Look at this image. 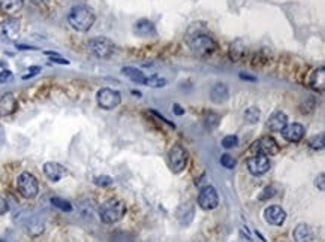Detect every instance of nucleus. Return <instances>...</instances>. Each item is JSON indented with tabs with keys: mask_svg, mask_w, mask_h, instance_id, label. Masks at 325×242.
<instances>
[{
	"mask_svg": "<svg viewBox=\"0 0 325 242\" xmlns=\"http://www.w3.org/2000/svg\"><path fill=\"white\" fill-rule=\"evenodd\" d=\"M67 23L77 31H87L95 24V14L89 6L77 5L67 14Z\"/></svg>",
	"mask_w": 325,
	"mask_h": 242,
	"instance_id": "obj_1",
	"label": "nucleus"
},
{
	"mask_svg": "<svg viewBox=\"0 0 325 242\" xmlns=\"http://www.w3.org/2000/svg\"><path fill=\"white\" fill-rule=\"evenodd\" d=\"M125 214H126V205L123 200H118V199L107 200L99 210L100 221L105 224H113V223L120 221L125 217Z\"/></svg>",
	"mask_w": 325,
	"mask_h": 242,
	"instance_id": "obj_2",
	"label": "nucleus"
},
{
	"mask_svg": "<svg viewBox=\"0 0 325 242\" xmlns=\"http://www.w3.org/2000/svg\"><path fill=\"white\" fill-rule=\"evenodd\" d=\"M189 46L198 56H209L216 49V42L210 34L205 33H198L189 39Z\"/></svg>",
	"mask_w": 325,
	"mask_h": 242,
	"instance_id": "obj_3",
	"label": "nucleus"
},
{
	"mask_svg": "<svg viewBox=\"0 0 325 242\" xmlns=\"http://www.w3.org/2000/svg\"><path fill=\"white\" fill-rule=\"evenodd\" d=\"M16 187H18V192L21 193V196L26 199L35 197L39 192L38 180L33 177L30 172H23L18 177V180H16Z\"/></svg>",
	"mask_w": 325,
	"mask_h": 242,
	"instance_id": "obj_4",
	"label": "nucleus"
},
{
	"mask_svg": "<svg viewBox=\"0 0 325 242\" xmlns=\"http://www.w3.org/2000/svg\"><path fill=\"white\" fill-rule=\"evenodd\" d=\"M87 46H89L90 53L98 59H110L114 53V49H115L114 44L110 39L102 38V36L93 38L92 41H89Z\"/></svg>",
	"mask_w": 325,
	"mask_h": 242,
	"instance_id": "obj_5",
	"label": "nucleus"
},
{
	"mask_svg": "<svg viewBox=\"0 0 325 242\" xmlns=\"http://www.w3.org/2000/svg\"><path fill=\"white\" fill-rule=\"evenodd\" d=\"M168 165L174 174H180V172L186 167L187 152L181 145H174L168 151Z\"/></svg>",
	"mask_w": 325,
	"mask_h": 242,
	"instance_id": "obj_6",
	"label": "nucleus"
},
{
	"mask_svg": "<svg viewBox=\"0 0 325 242\" xmlns=\"http://www.w3.org/2000/svg\"><path fill=\"white\" fill-rule=\"evenodd\" d=\"M96 100H98V105L102 109L110 111V109H114L120 105L122 96H120V93L113 89H100L96 94Z\"/></svg>",
	"mask_w": 325,
	"mask_h": 242,
	"instance_id": "obj_7",
	"label": "nucleus"
},
{
	"mask_svg": "<svg viewBox=\"0 0 325 242\" xmlns=\"http://www.w3.org/2000/svg\"><path fill=\"white\" fill-rule=\"evenodd\" d=\"M252 152L260 155H275L279 152V145L271 136H262L258 141H255L252 145Z\"/></svg>",
	"mask_w": 325,
	"mask_h": 242,
	"instance_id": "obj_8",
	"label": "nucleus"
},
{
	"mask_svg": "<svg viewBox=\"0 0 325 242\" xmlns=\"http://www.w3.org/2000/svg\"><path fill=\"white\" fill-rule=\"evenodd\" d=\"M198 203H199L201 208L205 210V211L214 210L216 206L219 205V196H217L216 188L211 187V185H205V187L201 190V192H199Z\"/></svg>",
	"mask_w": 325,
	"mask_h": 242,
	"instance_id": "obj_9",
	"label": "nucleus"
},
{
	"mask_svg": "<svg viewBox=\"0 0 325 242\" xmlns=\"http://www.w3.org/2000/svg\"><path fill=\"white\" fill-rule=\"evenodd\" d=\"M247 169L252 175L255 177H261L270 170V160L267 155H260L255 154L253 157H250L247 160Z\"/></svg>",
	"mask_w": 325,
	"mask_h": 242,
	"instance_id": "obj_10",
	"label": "nucleus"
},
{
	"mask_svg": "<svg viewBox=\"0 0 325 242\" xmlns=\"http://www.w3.org/2000/svg\"><path fill=\"white\" fill-rule=\"evenodd\" d=\"M20 34V21L18 20H5L0 23V38L6 41H14Z\"/></svg>",
	"mask_w": 325,
	"mask_h": 242,
	"instance_id": "obj_11",
	"label": "nucleus"
},
{
	"mask_svg": "<svg viewBox=\"0 0 325 242\" xmlns=\"http://www.w3.org/2000/svg\"><path fill=\"white\" fill-rule=\"evenodd\" d=\"M264 220L271 226H282L286 220V212L277 205H271L264 211Z\"/></svg>",
	"mask_w": 325,
	"mask_h": 242,
	"instance_id": "obj_12",
	"label": "nucleus"
},
{
	"mask_svg": "<svg viewBox=\"0 0 325 242\" xmlns=\"http://www.w3.org/2000/svg\"><path fill=\"white\" fill-rule=\"evenodd\" d=\"M306 129L304 126H301L300 123H292V124H286V127L282 130V136L285 137V141L297 144L304 137Z\"/></svg>",
	"mask_w": 325,
	"mask_h": 242,
	"instance_id": "obj_13",
	"label": "nucleus"
},
{
	"mask_svg": "<svg viewBox=\"0 0 325 242\" xmlns=\"http://www.w3.org/2000/svg\"><path fill=\"white\" fill-rule=\"evenodd\" d=\"M133 33L140 38H155L158 34L155 24H153L150 20H146V18L138 20L133 24Z\"/></svg>",
	"mask_w": 325,
	"mask_h": 242,
	"instance_id": "obj_14",
	"label": "nucleus"
},
{
	"mask_svg": "<svg viewBox=\"0 0 325 242\" xmlns=\"http://www.w3.org/2000/svg\"><path fill=\"white\" fill-rule=\"evenodd\" d=\"M44 174L49 181L57 182L63 177H66V169L56 162H48V163L44 165Z\"/></svg>",
	"mask_w": 325,
	"mask_h": 242,
	"instance_id": "obj_15",
	"label": "nucleus"
},
{
	"mask_svg": "<svg viewBox=\"0 0 325 242\" xmlns=\"http://www.w3.org/2000/svg\"><path fill=\"white\" fill-rule=\"evenodd\" d=\"M288 124V115L282 111L273 112L267 120V127L271 132H282Z\"/></svg>",
	"mask_w": 325,
	"mask_h": 242,
	"instance_id": "obj_16",
	"label": "nucleus"
},
{
	"mask_svg": "<svg viewBox=\"0 0 325 242\" xmlns=\"http://www.w3.org/2000/svg\"><path fill=\"white\" fill-rule=\"evenodd\" d=\"M229 97V91H228V87L224 84V82H219V84H214L211 90H210V99L213 103H224L227 102Z\"/></svg>",
	"mask_w": 325,
	"mask_h": 242,
	"instance_id": "obj_17",
	"label": "nucleus"
},
{
	"mask_svg": "<svg viewBox=\"0 0 325 242\" xmlns=\"http://www.w3.org/2000/svg\"><path fill=\"white\" fill-rule=\"evenodd\" d=\"M16 109V99L12 93H6L0 97V117L11 115Z\"/></svg>",
	"mask_w": 325,
	"mask_h": 242,
	"instance_id": "obj_18",
	"label": "nucleus"
},
{
	"mask_svg": "<svg viewBox=\"0 0 325 242\" xmlns=\"http://www.w3.org/2000/svg\"><path fill=\"white\" fill-rule=\"evenodd\" d=\"M177 220L180 221V224H183V226H186V224H189L192 220H194V215H195V210L194 206L191 203H183L179 206L177 210Z\"/></svg>",
	"mask_w": 325,
	"mask_h": 242,
	"instance_id": "obj_19",
	"label": "nucleus"
},
{
	"mask_svg": "<svg viewBox=\"0 0 325 242\" xmlns=\"http://www.w3.org/2000/svg\"><path fill=\"white\" fill-rule=\"evenodd\" d=\"M294 241L295 242H310L312 238H313V233H312V229L310 226H307V224L301 223L298 226L294 229Z\"/></svg>",
	"mask_w": 325,
	"mask_h": 242,
	"instance_id": "obj_20",
	"label": "nucleus"
},
{
	"mask_svg": "<svg viewBox=\"0 0 325 242\" xmlns=\"http://www.w3.org/2000/svg\"><path fill=\"white\" fill-rule=\"evenodd\" d=\"M310 85L312 89L316 91H324L325 90V69L321 66L315 69L312 76H310Z\"/></svg>",
	"mask_w": 325,
	"mask_h": 242,
	"instance_id": "obj_21",
	"label": "nucleus"
},
{
	"mask_svg": "<svg viewBox=\"0 0 325 242\" xmlns=\"http://www.w3.org/2000/svg\"><path fill=\"white\" fill-rule=\"evenodd\" d=\"M122 74L126 76V78H129L132 82H135V84H143L144 85V82H146V75L143 74V71H140V69H136V67H132V66H126V67H123L122 69Z\"/></svg>",
	"mask_w": 325,
	"mask_h": 242,
	"instance_id": "obj_22",
	"label": "nucleus"
},
{
	"mask_svg": "<svg viewBox=\"0 0 325 242\" xmlns=\"http://www.w3.org/2000/svg\"><path fill=\"white\" fill-rule=\"evenodd\" d=\"M24 5V0H0V9L8 15H14L21 11Z\"/></svg>",
	"mask_w": 325,
	"mask_h": 242,
	"instance_id": "obj_23",
	"label": "nucleus"
},
{
	"mask_svg": "<svg viewBox=\"0 0 325 242\" xmlns=\"http://www.w3.org/2000/svg\"><path fill=\"white\" fill-rule=\"evenodd\" d=\"M246 56V45L243 44V41H235L231 44L229 46V57L234 61H240L243 60Z\"/></svg>",
	"mask_w": 325,
	"mask_h": 242,
	"instance_id": "obj_24",
	"label": "nucleus"
},
{
	"mask_svg": "<svg viewBox=\"0 0 325 242\" xmlns=\"http://www.w3.org/2000/svg\"><path fill=\"white\" fill-rule=\"evenodd\" d=\"M144 85H147V87H153V89H161V87H165L166 85V79L161 78L158 75H151V76L146 78Z\"/></svg>",
	"mask_w": 325,
	"mask_h": 242,
	"instance_id": "obj_25",
	"label": "nucleus"
},
{
	"mask_svg": "<svg viewBox=\"0 0 325 242\" xmlns=\"http://www.w3.org/2000/svg\"><path fill=\"white\" fill-rule=\"evenodd\" d=\"M260 117H261V112H260L258 108H255V106L247 108L244 111V120L247 121V123H250V124H255L256 121H260Z\"/></svg>",
	"mask_w": 325,
	"mask_h": 242,
	"instance_id": "obj_26",
	"label": "nucleus"
},
{
	"mask_svg": "<svg viewBox=\"0 0 325 242\" xmlns=\"http://www.w3.org/2000/svg\"><path fill=\"white\" fill-rule=\"evenodd\" d=\"M51 203H53L56 208H59L60 211H63V212H71L72 211V205H71V202H67V200H65V199H62V197H53L51 199Z\"/></svg>",
	"mask_w": 325,
	"mask_h": 242,
	"instance_id": "obj_27",
	"label": "nucleus"
},
{
	"mask_svg": "<svg viewBox=\"0 0 325 242\" xmlns=\"http://www.w3.org/2000/svg\"><path fill=\"white\" fill-rule=\"evenodd\" d=\"M204 121H205V126H207L209 129H214V127L219 126L220 117L216 115V114H213V112H207V115H205Z\"/></svg>",
	"mask_w": 325,
	"mask_h": 242,
	"instance_id": "obj_28",
	"label": "nucleus"
},
{
	"mask_svg": "<svg viewBox=\"0 0 325 242\" xmlns=\"http://www.w3.org/2000/svg\"><path fill=\"white\" fill-rule=\"evenodd\" d=\"M309 145L313 150H322L324 145H325V136H324V133H321L318 136H313L312 139L309 141Z\"/></svg>",
	"mask_w": 325,
	"mask_h": 242,
	"instance_id": "obj_29",
	"label": "nucleus"
},
{
	"mask_svg": "<svg viewBox=\"0 0 325 242\" xmlns=\"http://www.w3.org/2000/svg\"><path fill=\"white\" fill-rule=\"evenodd\" d=\"M238 145V137L235 135H229V136H225L224 139H222V147L229 150V148H234Z\"/></svg>",
	"mask_w": 325,
	"mask_h": 242,
	"instance_id": "obj_30",
	"label": "nucleus"
},
{
	"mask_svg": "<svg viewBox=\"0 0 325 242\" xmlns=\"http://www.w3.org/2000/svg\"><path fill=\"white\" fill-rule=\"evenodd\" d=\"M220 163H222V166L227 167V169H234L235 165H237V162L234 160V157H232V155H229V154H222Z\"/></svg>",
	"mask_w": 325,
	"mask_h": 242,
	"instance_id": "obj_31",
	"label": "nucleus"
},
{
	"mask_svg": "<svg viewBox=\"0 0 325 242\" xmlns=\"http://www.w3.org/2000/svg\"><path fill=\"white\" fill-rule=\"evenodd\" d=\"M95 184L99 185V187H108V185L113 184V178L108 177V175H100V177L95 178Z\"/></svg>",
	"mask_w": 325,
	"mask_h": 242,
	"instance_id": "obj_32",
	"label": "nucleus"
},
{
	"mask_svg": "<svg viewBox=\"0 0 325 242\" xmlns=\"http://www.w3.org/2000/svg\"><path fill=\"white\" fill-rule=\"evenodd\" d=\"M275 193H276L275 187L268 185V187H265V188H264L262 195L260 196V200H267V199H270V197H273V196H275Z\"/></svg>",
	"mask_w": 325,
	"mask_h": 242,
	"instance_id": "obj_33",
	"label": "nucleus"
},
{
	"mask_svg": "<svg viewBox=\"0 0 325 242\" xmlns=\"http://www.w3.org/2000/svg\"><path fill=\"white\" fill-rule=\"evenodd\" d=\"M41 72V67L39 66H32L29 71H27V75H24L23 76V79H27V78H32V76H35V75H38Z\"/></svg>",
	"mask_w": 325,
	"mask_h": 242,
	"instance_id": "obj_34",
	"label": "nucleus"
},
{
	"mask_svg": "<svg viewBox=\"0 0 325 242\" xmlns=\"http://www.w3.org/2000/svg\"><path fill=\"white\" fill-rule=\"evenodd\" d=\"M150 112H151L153 115H155V117H158V118H159L161 121H163V123H165V124H168V126H169L171 129H176V124H174V123H171V121H169V120H166L165 117H162V115H161L159 112H156V111H153V109H151Z\"/></svg>",
	"mask_w": 325,
	"mask_h": 242,
	"instance_id": "obj_35",
	"label": "nucleus"
},
{
	"mask_svg": "<svg viewBox=\"0 0 325 242\" xmlns=\"http://www.w3.org/2000/svg\"><path fill=\"white\" fill-rule=\"evenodd\" d=\"M11 79H12V72L11 71H2V72H0V82H2V84L8 82Z\"/></svg>",
	"mask_w": 325,
	"mask_h": 242,
	"instance_id": "obj_36",
	"label": "nucleus"
},
{
	"mask_svg": "<svg viewBox=\"0 0 325 242\" xmlns=\"http://www.w3.org/2000/svg\"><path fill=\"white\" fill-rule=\"evenodd\" d=\"M324 180H325V175H324V174H319L318 178H316V181H315L316 187L321 190V192H324V190H325V181H324Z\"/></svg>",
	"mask_w": 325,
	"mask_h": 242,
	"instance_id": "obj_37",
	"label": "nucleus"
},
{
	"mask_svg": "<svg viewBox=\"0 0 325 242\" xmlns=\"http://www.w3.org/2000/svg\"><path fill=\"white\" fill-rule=\"evenodd\" d=\"M8 210H9V206H8V202L0 196V215H3V214H6L8 212Z\"/></svg>",
	"mask_w": 325,
	"mask_h": 242,
	"instance_id": "obj_38",
	"label": "nucleus"
},
{
	"mask_svg": "<svg viewBox=\"0 0 325 242\" xmlns=\"http://www.w3.org/2000/svg\"><path fill=\"white\" fill-rule=\"evenodd\" d=\"M173 111H174L177 115H183V114H184V109L179 105V103H174V105H173Z\"/></svg>",
	"mask_w": 325,
	"mask_h": 242,
	"instance_id": "obj_39",
	"label": "nucleus"
},
{
	"mask_svg": "<svg viewBox=\"0 0 325 242\" xmlns=\"http://www.w3.org/2000/svg\"><path fill=\"white\" fill-rule=\"evenodd\" d=\"M51 61H54V63H59V64H69V61H67L66 59H60V57H53L51 59Z\"/></svg>",
	"mask_w": 325,
	"mask_h": 242,
	"instance_id": "obj_40",
	"label": "nucleus"
},
{
	"mask_svg": "<svg viewBox=\"0 0 325 242\" xmlns=\"http://www.w3.org/2000/svg\"><path fill=\"white\" fill-rule=\"evenodd\" d=\"M240 78H242V79H244V81H252V82H255V81H256V78H255V76H250V75H246V74H240Z\"/></svg>",
	"mask_w": 325,
	"mask_h": 242,
	"instance_id": "obj_41",
	"label": "nucleus"
},
{
	"mask_svg": "<svg viewBox=\"0 0 325 242\" xmlns=\"http://www.w3.org/2000/svg\"><path fill=\"white\" fill-rule=\"evenodd\" d=\"M16 48H18V49H24V51H26V49H36V48H33V46H27V45H16Z\"/></svg>",
	"mask_w": 325,
	"mask_h": 242,
	"instance_id": "obj_42",
	"label": "nucleus"
},
{
	"mask_svg": "<svg viewBox=\"0 0 325 242\" xmlns=\"http://www.w3.org/2000/svg\"><path fill=\"white\" fill-rule=\"evenodd\" d=\"M132 94H135V96H138V97L141 96V93H140V91H136V90H133V91H132Z\"/></svg>",
	"mask_w": 325,
	"mask_h": 242,
	"instance_id": "obj_43",
	"label": "nucleus"
},
{
	"mask_svg": "<svg viewBox=\"0 0 325 242\" xmlns=\"http://www.w3.org/2000/svg\"><path fill=\"white\" fill-rule=\"evenodd\" d=\"M35 3H42V2H47V0H33Z\"/></svg>",
	"mask_w": 325,
	"mask_h": 242,
	"instance_id": "obj_44",
	"label": "nucleus"
},
{
	"mask_svg": "<svg viewBox=\"0 0 325 242\" xmlns=\"http://www.w3.org/2000/svg\"><path fill=\"white\" fill-rule=\"evenodd\" d=\"M0 242H6V241H3V239H0Z\"/></svg>",
	"mask_w": 325,
	"mask_h": 242,
	"instance_id": "obj_45",
	"label": "nucleus"
}]
</instances>
